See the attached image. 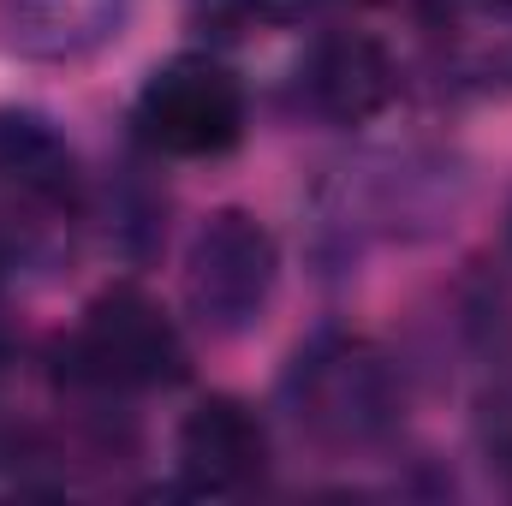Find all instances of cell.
Instances as JSON below:
<instances>
[{
  "label": "cell",
  "instance_id": "cell-1",
  "mask_svg": "<svg viewBox=\"0 0 512 506\" xmlns=\"http://www.w3.org/2000/svg\"><path fill=\"white\" fill-rule=\"evenodd\" d=\"M292 417L328 447H370L405 411V381L376 340L364 334H322L286 370Z\"/></svg>",
  "mask_w": 512,
  "mask_h": 506
},
{
  "label": "cell",
  "instance_id": "cell-2",
  "mask_svg": "<svg viewBox=\"0 0 512 506\" xmlns=\"http://www.w3.org/2000/svg\"><path fill=\"white\" fill-rule=\"evenodd\" d=\"M66 370L102 393L173 387L185 376V340L143 286H108L90 298L78 334L66 340Z\"/></svg>",
  "mask_w": 512,
  "mask_h": 506
},
{
  "label": "cell",
  "instance_id": "cell-3",
  "mask_svg": "<svg viewBox=\"0 0 512 506\" xmlns=\"http://www.w3.org/2000/svg\"><path fill=\"white\" fill-rule=\"evenodd\" d=\"M274 280V233L245 209H215L185 245V304L209 334H245L251 322H262Z\"/></svg>",
  "mask_w": 512,
  "mask_h": 506
},
{
  "label": "cell",
  "instance_id": "cell-4",
  "mask_svg": "<svg viewBox=\"0 0 512 506\" xmlns=\"http://www.w3.org/2000/svg\"><path fill=\"white\" fill-rule=\"evenodd\" d=\"M137 137L173 161L227 155L245 137V90L209 54H179L149 72L137 96Z\"/></svg>",
  "mask_w": 512,
  "mask_h": 506
},
{
  "label": "cell",
  "instance_id": "cell-5",
  "mask_svg": "<svg viewBox=\"0 0 512 506\" xmlns=\"http://www.w3.org/2000/svg\"><path fill=\"white\" fill-rule=\"evenodd\" d=\"M298 96L328 126H364V120H376V114L393 108L399 66H393V54L370 30H328L304 54Z\"/></svg>",
  "mask_w": 512,
  "mask_h": 506
},
{
  "label": "cell",
  "instance_id": "cell-6",
  "mask_svg": "<svg viewBox=\"0 0 512 506\" xmlns=\"http://www.w3.org/2000/svg\"><path fill=\"white\" fill-rule=\"evenodd\" d=\"M268 471V429L245 399H203L179 423V477L191 495H239Z\"/></svg>",
  "mask_w": 512,
  "mask_h": 506
},
{
  "label": "cell",
  "instance_id": "cell-7",
  "mask_svg": "<svg viewBox=\"0 0 512 506\" xmlns=\"http://www.w3.org/2000/svg\"><path fill=\"white\" fill-rule=\"evenodd\" d=\"M131 18V0H0V42L36 66L102 54Z\"/></svg>",
  "mask_w": 512,
  "mask_h": 506
},
{
  "label": "cell",
  "instance_id": "cell-8",
  "mask_svg": "<svg viewBox=\"0 0 512 506\" xmlns=\"http://www.w3.org/2000/svg\"><path fill=\"white\" fill-rule=\"evenodd\" d=\"M429 36L471 84H512V0H429Z\"/></svg>",
  "mask_w": 512,
  "mask_h": 506
},
{
  "label": "cell",
  "instance_id": "cell-9",
  "mask_svg": "<svg viewBox=\"0 0 512 506\" xmlns=\"http://www.w3.org/2000/svg\"><path fill=\"white\" fill-rule=\"evenodd\" d=\"M0 179L48 209L78 203V155L60 131L36 114H0Z\"/></svg>",
  "mask_w": 512,
  "mask_h": 506
},
{
  "label": "cell",
  "instance_id": "cell-10",
  "mask_svg": "<svg viewBox=\"0 0 512 506\" xmlns=\"http://www.w3.org/2000/svg\"><path fill=\"white\" fill-rule=\"evenodd\" d=\"M310 0H191V12L221 30V36H251V30H274V24H292Z\"/></svg>",
  "mask_w": 512,
  "mask_h": 506
},
{
  "label": "cell",
  "instance_id": "cell-11",
  "mask_svg": "<svg viewBox=\"0 0 512 506\" xmlns=\"http://www.w3.org/2000/svg\"><path fill=\"white\" fill-rule=\"evenodd\" d=\"M507 256H512V215H507Z\"/></svg>",
  "mask_w": 512,
  "mask_h": 506
}]
</instances>
